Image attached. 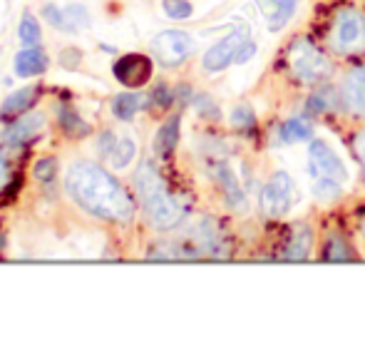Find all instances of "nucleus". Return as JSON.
Here are the masks:
<instances>
[{"label": "nucleus", "mask_w": 365, "mask_h": 343, "mask_svg": "<svg viewBox=\"0 0 365 343\" xmlns=\"http://www.w3.org/2000/svg\"><path fill=\"white\" fill-rule=\"evenodd\" d=\"M65 189L77 207L110 222H130L135 202L122 189V184L92 162H75L65 174Z\"/></svg>", "instance_id": "obj_1"}, {"label": "nucleus", "mask_w": 365, "mask_h": 343, "mask_svg": "<svg viewBox=\"0 0 365 343\" xmlns=\"http://www.w3.org/2000/svg\"><path fill=\"white\" fill-rule=\"evenodd\" d=\"M135 187L154 229H174L184 219L187 209H184L182 199L169 192L167 182H164L162 174L152 162H142L140 165V170L135 174Z\"/></svg>", "instance_id": "obj_2"}, {"label": "nucleus", "mask_w": 365, "mask_h": 343, "mask_svg": "<svg viewBox=\"0 0 365 343\" xmlns=\"http://www.w3.org/2000/svg\"><path fill=\"white\" fill-rule=\"evenodd\" d=\"M291 68L298 80L303 83H321L331 75V63L318 48H313L308 40H298L291 50Z\"/></svg>", "instance_id": "obj_3"}, {"label": "nucleus", "mask_w": 365, "mask_h": 343, "mask_svg": "<svg viewBox=\"0 0 365 343\" xmlns=\"http://www.w3.org/2000/svg\"><path fill=\"white\" fill-rule=\"evenodd\" d=\"M308 174L311 179H333V182H348L346 162L328 142L316 140L308 147Z\"/></svg>", "instance_id": "obj_4"}, {"label": "nucleus", "mask_w": 365, "mask_h": 343, "mask_svg": "<svg viewBox=\"0 0 365 343\" xmlns=\"http://www.w3.org/2000/svg\"><path fill=\"white\" fill-rule=\"evenodd\" d=\"M152 53L162 65L174 68V65L184 63L194 53V40L184 30H164V33L154 35Z\"/></svg>", "instance_id": "obj_5"}, {"label": "nucleus", "mask_w": 365, "mask_h": 343, "mask_svg": "<svg viewBox=\"0 0 365 343\" xmlns=\"http://www.w3.org/2000/svg\"><path fill=\"white\" fill-rule=\"evenodd\" d=\"M249 45V30L246 28H239L234 33H229L226 38H221L217 45L207 50L204 55L202 65L207 73H219V70L229 68L231 63L239 60V55L244 53V48Z\"/></svg>", "instance_id": "obj_6"}, {"label": "nucleus", "mask_w": 365, "mask_h": 343, "mask_svg": "<svg viewBox=\"0 0 365 343\" xmlns=\"http://www.w3.org/2000/svg\"><path fill=\"white\" fill-rule=\"evenodd\" d=\"M296 202V184L286 172H276L261 192V209L271 217H284Z\"/></svg>", "instance_id": "obj_7"}, {"label": "nucleus", "mask_w": 365, "mask_h": 343, "mask_svg": "<svg viewBox=\"0 0 365 343\" xmlns=\"http://www.w3.org/2000/svg\"><path fill=\"white\" fill-rule=\"evenodd\" d=\"M333 45L341 53H358L365 50V20L356 10H341L333 23Z\"/></svg>", "instance_id": "obj_8"}, {"label": "nucleus", "mask_w": 365, "mask_h": 343, "mask_svg": "<svg viewBox=\"0 0 365 343\" xmlns=\"http://www.w3.org/2000/svg\"><path fill=\"white\" fill-rule=\"evenodd\" d=\"M115 78L120 80L122 85L127 87H142L149 83L152 78V60L145 58V55H125L115 63L112 68Z\"/></svg>", "instance_id": "obj_9"}, {"label": "nucleus", "mask_w": 365, "mask_h": 343, "mask_svg": "<svg viewBox=\"0 0 365 343\" xmlns=\"http://www.w3.org/2000/svg\"><path fill=\"white\" fill-rule=\"evenodd\" d=\"M298 5H301V0H256V8H259L261 18L271 33H279L289 25Z\"/></svg>", "instance_id": "obj_10"}, {"label": "nucleus", "mask_w": 365, "mask_h": 343, "mask_svg": "<svg viewBox=\"0 0 365 343\" xmlns=\"http://www.w3.org/2000/svg\"><path fill=\"white\" fill-rule=\"evenodd\" d=\"M341 97L348 110L365 117V68H356L346 75L341 87Z\"/></svg>", "instance_id": "obj_11"}, {"label": "nucleus", "mask_w": 365, "mask_h": 343, "mask_svg": "<svg viewBox=\"0 0 365 343\" xmlns=\"http://www.w3.org/2000/svg\"><path fill=\"white\" fill-rule=\"evenodd\" d=\"M43 127H45L43 115H28L5 130V142L13 147H20V145H25V142L35 140V137L43 132Z\"/></svg>", "instance_id": "obj_12"}, {"label": "nucleus", "mask_w": 365, "mask_h": 343, "mask_svg": "<svg viewBox=\"0 0 365 343\" xmlns=\"http://www.w3.org/2000/svg\"><path fill=\"white\" fill-rule=\"evenodd\" d=\"M214 177L221 184V189H224V197L229 202V207L236 209V212H246V194L241 192L239 179L234 177V172L226 165H217L214 167Z\"/></svg>", "instance_id": "obj_13"}, {"label": "nucleus", "mask_w": 365, "mask_h": 343, "mask_svg": "<svg viewBox=\"0 0 365 343\" xmlns=\"http://www.w3.org/2000/svg\"><path fill=\"white\" fill-rule=\"evenodd\" d=\"M15 75L18 78H35V75L45 73L48 70V58H45L40 50L35 48H25L15 55Z\"/></svg>", "instance_id": "obj_14"}, {"label": "nucleus", "mask_w": 365, "mask_h": 343, "mask_svg": "<svg viewBox=\"0 0 365 343\" xmlns=\"http://www.w3.org/2000/svg\"><path fill=\"white\" fill-rule=\"evenodd\" d=\"M145 107H147V97L140 95V92H122V95H117L112 100V112L120 120H132Z\"/></svg>", "instance_id": "obj_15"}, {"label": "nucleus", "mask_w": 365, "mask_h": 343, "mask_svg": "<svg viewBox=\"0 0 365 343\" xmlns=\"http://www.w3.org/2000/svg\"><path fill=\"white\" fill-rule=\"evenodd\" d=\"M179 142V117H169L167 122L162 125V130L157 132V137H154V150H157L159 157H169L174 152V147H177Z\"/></svg>", "instance_id": "obj_16"}, {"label": "nucleus", "mask_w": 365, "mask_h": 343, "mask_svg": "<svg viewBox=\"0 0 365 343\" xmlns=\"http://www.w3.org/2000/svg\"><path fill=\"white\" fill-rule=\"evenodd\" d=\"M35 87H23V90H15L8 100L3 102V115L13 117V115H23L25 110H30V105H35Z\"/></svg>", "instance_id": "obj_17"}, {"label": "nucleus", "mask_w": 365, "mask_h": 343, "mask_svg": "<svg viewBox=\"0 0 365 343\" xmlns=\"http://www.w3.org/2000/svg\"><path fill=\"white\" fill-rule=\"evenodd\" d=\"M343 187H346V184L333 182V179H311L313 197H316L318 202H336L343 194Z\"/></svg>", "instance_id": "obj_18"}, {"label": "nucleus", "mask_w": 365, "mask_h": 343, "mask_svg": "<svg viewBox=\"0 0 365 343\" xmlns=\"http://www.w3.org/2000/svg\"><path fill=\"white\" fill-rule=\"evenodd\" d=\"M135 155H137V142L132 140V137H125V140H120L115 145V150H112L110 160H112V165H115L117 170H125L127 165H132Z\"/></svg>", "instance_id": "obj_19"}, {"label": "nucleus", "mask_w": 365, "mask_h": 343, "mask_svg": "<svg viewBox=\"0 0 365 343\" xmlns=\"http://www.w3.org/2000/svg\"><path fill=\"white\" fill-rule=\"evenodd\" d=\"M308 254H311V232H308V229H298L296 237L291 239L289 249L284 252V257L301 261V259H308Z\"/></svg>", "instance_id": "obj_20"}, {"label": "nucleus", "mask_w": 365, "mask_h": 343, "mask_svg": "<svg viewBox=\"0 0 365 343\" xmlns=\"http://www.w3.org/2000/svg\"><path fill=\"white\" fill-rule=\"evenodd\" d=\"M311 125H308V122H303V120H289V122H284V125H281V140L284 142H303V140H308V137H311Z\"/></svg>", "instance_id": "obj_21"}, {"label": "nucleus", "mask_w": 365, "mask_h": 343, "mask_svg": "<svg viewBox=\"0 0 365 343\" xmlns=\"http://www.w3.org/2000/svg\"><path fill=\"white\" fill-rule=\"evenodd\" d=\"M40 25L38 20L33 18V15H23V20H20V28H18V38L23 45H28V48H33V45L40 43Z\"/></svg>", "instance_id": "obj_22"}, {"label": "nucleus", "mask_w": 365, "mask_h": 343, "mask_svg": "<svg viewBox=\"0 0 365 343\" xmlns=\"http://www.w3.org/2000/svg\"><path fill=\"white\" fill-rule=\"evenodd\" d=\"M60 122H63V127H65V132H68V135L82 137V135H87V132H90V127H87L73 110H63V115H60Z\"/></svg>", "instance_id": "obj_23"}, {"label": "nucleus", "mask_w": 365, "mask_h": 343, "mask_svg": "<svg viewBox=\"0 0 365 343\" xmlns=\"http://www.w3.org/2000/svg\"><path fill=\"white\" fill-rule=\"evenodd\" d=\"M162 8L172 20H184L192 15V3L189 0H162Z\"/></svg>", "instance_id": "obj_24"}, {"label": "nucleus", "mask_w": 365, "mask_h": 343, "mask_svg": "<svg viewBox=\"0 0 365 343\" xmlns=\"http://www.w3.org/2000/svg\"><path fill=\"white\" fill-rule=\"evenodd\" d=\"M65 15H68V23L70 28H87L90 25V13H87L82 5H70L68 10H65Z\"/></svg>", "instance_id": "obj_25"}, {"label": "nucleus", "mask_w": 365, "mask_h": 343, "mask_svg": "<svg viewBox=\"0 0 365 343\" xmlns=\"http://www.w3.org/2000/svg\"><path fill=\"white\" fill-rule=\"evenodd\" d=\"M45 18H48L50 23L55 25V28L65 30V33H73V28H70V23H68V15H65V10H58V8H53V5H45Z\"/></svg>", "instance_id": "obj_26"}, {"label": "nucleus", "mask_w": 365, "mask_h": 343, "mask_svg": "<svg viewBox=\"0 0 365 343\" xmlns=\"http://www.w3.org/2000/svg\"><path fill=\"white\" fill-rule=\"evenodd\" d=\"M343 259H353V254L348 252V247L338 239H333L326 249V261H343Z\"/></svg>", "instance_id": "obj_27"}, {"label": "nucleus", "mask_w": 365, "mask_h": 343, "mask_svg": "<svg viewBox=\"0 0 365 343\" xmlns=\"http://www.w3.org/2000/svg\"><path fill=\"white\" fill-rule=\"evenodd\" d=\"M231 122H234L236 127H251L254 125V112L249 110V107H236L234 115H231Z\"/></svg>", "instance_id": "obj_28"}, {"label": "nucleus", "mask_w": 365, "mask_h": 343, "mask_svg": "<svg viewBox=\"0 0 365 343\" xmlns=\"http://www.w3.org/2000/svg\"><path fill=\"white\" fill-rule=\"evenodd\" d=\"M35 177L48 182V179L55 177V160H43L38 167H35Z\"/></svg>", "instance_id": "obj_29"}, {"label": "nucleus", "mask_w": 365, "mask_h": 343, "mask_svg": "<svg viewBox=\"0 0 365 343\" xmlns=\"http://www.w3.org/2000/svg\"><path fill=\"white\" fill-rule=\"evenodd\" d=\"M117 140L112 132H105V135H100V152L102 155H112V150H115Z\"/></svg>", "instance_id": "obj_30"}, {"label": "nucleus", "mask_w": 365, "mask_h": 343, "mask_svg": "<svg viewBox=\"0 0 365 343\" xmlns=\"http://www.w3.org/2000/svg\"><path fill=\"white\" fill-rule=\"evenodd\" d=\"M356 150H358V157H361L363 170H365V132H361V135L356 137Z\"/></svg>", "instance_id": "obj_31"}, {"label": "nucleus", "mask_w": 365, "mask_h": 343, "mask_svg": "<svg viewBox=\"0 0 365 343\" xmlns=\"http://www.w3.org/2000/svg\"><path fill=\"white\" fill-rule=\"evenodd\" d=\"M5 179H8V170H5V160H3V155H0V187L5 184Z\"/></svg>", "instance_id": "obj_32"}, {"label": "nucleus", "mask_w": 365, "mask_h": 343, "mask_svg": "<svg viewBox=\"0 0 365 343\" xmlns=\"http://www.w3.org/2000/svg\"><path fill=\"white\" fill-rule=\"evenodd\" d=\"M363 234H365V217H363Z\"/></svg>", "instance_id": "obj_33"}]
</instances>
